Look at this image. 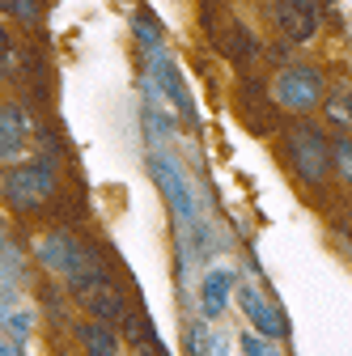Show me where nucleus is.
<instances>
[{"mask_svg":"<svg viewBox=\"0 0 352 356\" xmlns=\"http://www.w3.org/2000/svg\"><path fill=\"white\" fill-rule=\"evenodd\" d=\"M72 289H77V297H81V305L94 314V323H119V318H127L131 309L123 305V297H119V289L111 284V276L102 272V267L90 259L81 267V272L72 276Z\"/></svg>","mask_w":352,"mask_h":356,"instance_id":"obj_1","label":"nucleus"},{"mask_svg":"<svg viewBox=\"0 0 352 356\" xmlns=\"http://www.w3.org/2000/svg\"><path fill=\"white\" fill-rule=\"evenodd\" d=\"M5 195H9V204L22 208V212L38 208L42 200L51 195V165L38 157V161H30V165L9 170V178H5Z\"/></svg>","mask_w":352,"mask_h":356,"instance_id":"obj_2","label":"nucleus"},{"mask_svg":"<svg viewBox=\"0 0 352 356\" xmlns=\"http://www.w3.org/2000/svg\"><path fill=\"white\" fill-rule=\"evenodd\" d=\"M289 157L297 165L301 178H310V183H319V178L327 174V161H331V149L323 140V131L310 127V123H297L289 131Z\"/></svg>","mask_w":352,"mask_h":356,"instance_id":"obj_3","label":"nucleus"},{"mask_svg":"<svg viewBox=\"0 0 352 356\" xmlns=\"http://www.w3.org/2000/svg\"><path fill=\"white\" fill-rule=\"evenodd\" d=\"M319 17H323V9L310 5V0H285V5H276V26L289 42H310L319 30Z\"/></svg>","mask_w":352,"mask_h":356,"instance_id":"obj_4","label":"nucleus"},{"mask_svg":"<svg viewBox=\"0 0 352 356\" xmlns=\"http://www.w3.org/2000/svg\"><path fill=\"white\" fill-rule=\"evenodd\" d=\"M319 94H323V76H319L314 68H293V72H285L280 85H276V98H280L289 111H310Z\"/></svg>","mask_w":352,"mask_h":356,"instance_id":"obj_5","label":"nucleus"},{"mask_svg":"<svg viewBox=\"0 0 352 356\" xmlns=\"http://www.w3.org/2000/svg\"><path fill=\"white\" fill-rule=\"evenodd\" d=\"M238 305L246 309V318L259 327V335H268V339H276V335H285V314L263 297L255 284H238Z\"/></svg>","mask_w":352,"mask_h":356,"instance_id":"obj_6","label":"nucleus"},{"mask_svg":"<svg viewBox=\"0 0 352 356\" xmlns=\"http://www.w3.org/2000/svg\"><path fill=\"white\" fill-rule=\"evenodd\" d=\"M26 136H30L26 111L9 102L5 111H0V153H5V157H17V153L26 149Z\"/></svg>","mask_w":352,"mask_h":356,"instance_id":"obj_7","label":"nucleus"},{"mask_svg":"<svg viewBox=\"0 0 352 356\" xmlns=\"http://www.w3.org/2000/svg\"><path fill=\"white\" fill-rule=\"evenodd\" d=\"M77 335L90 356H119V335L111 331V323H81Z\"/></svg>","mask_w":352,"mask_h":356,"instance_id":"obj_8","label":"nucleus"},{"mask_svg":"<svg viewBox=\"0 0 352 356\" xmlns=\"http://www.w3.org/2000/svg\"><path fill=\"white\" fill-rule=\"evenodd\" d=\"M230 289H234V276H230V272H212V276H204L200 305H204V314H208V318H216V314L225 309V301H230Z\"/></svg>","mask_w":352,"mask_h":356,"instance_id":"obj_9","label":"nucleus"},{"mask_svg":"<svg viewBox=\"0 0 352 356\" xmlns=\"http://www.w3.org/2000/svg\"><path fill=\"white\" fill-rule=\"evenodd\" d=\"M242 352L246 356H280V348L268 343V335H242Z\"/></svg>","mask_w":352,"mask_h":356,"instance_id":"obj_10","label":"nucleus"},{"mask_svg":"<svg viewBox=\"0 0 352 356\" xmlns=\"http://www.w3.org/2000/svg\"><path fill=\"white\" fill-rule=\"evenodd\" d=\"M331 157H335V165H339V174L352 183V140H335V149H331Z\"/></svg>","mask_w":352,"mask_h":356,"instance_id":"obj_11","label":"nucleus"},{"mask_svg":"<svg viewBox=\"0 0 352 356\" xmlns=\"http://www.w3.org/2000/svg\"><path fill=\"white\" fill-rule=\"evenodd\" d=\"M327 111H331V119H339V123H352V98H344V94H335Z\"/></svg>","mask_w":352,"mask_h":356,"instance_id":"obj_12","label":"nucleus"},{"mask_svg":"<svg viewBox=\"0 0 352 356\" xmlns=\"http://www.w3.org/2000/svg\"><path fill=\"white\" fill-rule=\"evenodd\" d=\"M17 17H34V5H30V0H13V5H9Z\"/></svg>","mask_w":352,"mask_h":356,"instance_id":"obj_13","label":"nucleus"},{"mask_svg":"<svg viewBox=\"0 0 352 356\" xmlns=\"http://www.w3.org/2000/svg\"><path fill=\"white\" fill-rule=\"evenodd\" d=\"M0 64H5V76H9V72H13V64H17V60H13V42H9V38H5V56H0Z\"/></svg>","mask_w":352,"mask_h":356,"instance_id":"obj_14","label":"nucleus"},{"mask_svg":"<svg viewBox=\"0 0 352 356\" xmlns=\"http://www.w3.org/2000/svg\"><path fill=\"white\" fill-rule=\"evenodd\" d=\"M5 356H22V339H17V335L5 339Z\"/></svg>","mask_w":352,"mask_h":356,"instance_id":"obj_15","label":"nucleus"},{"mask_svg":"<svg viewBox=\"0 0 352 356\" xmlns=\"http://www.w3.org/2000/svg\"><path fill=\"white\" fill-rule=\"evenodd\" d=\"M141 356H157V352H153V348H145V343H141Z\"/></svg>","mask_w":352,"mask_h":356,"instance_id":"obj_16","label":"nucleus"}]
</instances>
